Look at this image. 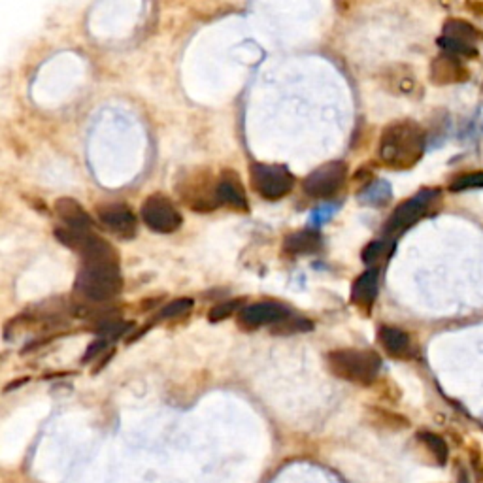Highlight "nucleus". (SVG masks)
<instances>
[{
	"mask_svg": "<svg viewBox=\"0 0 483 483\" xmlns=\"http://www.w3.org/2000/svg\"><path fill=\"white\" fill-rule=\"evenodd\" d=\"M425 153V130L415 121H395L379 138V161L395 170H408L420 163Z\"/></svg>",
	"mask_w": 483,
	"mask_h": 483,
	"instance_id": "nucleus-1",
	"label": "nucleus"
},
{
	"mask_svg": "<svg viewBox=\"0 0 483 483\" xmlns=\"http://www.w3.org/2000/svg\"><path fill=\"white\" fill-rule=\"evenodd\" d=\"M123 289V276L117 255L99 257L81 261L76 279L74 291L86 302L100 304L117 297Z\"/></svg>",
	"mask_w": 483,
	"mask_h": 483,
	"instance_id": "nucleus-2",
	"label": "nucleus"
},
{
	"mask_svg": "<svg viewBox=\"0 0 483 483\" xmlns=\"http://www.w3.org/2000/svg\"><path fill=\"white\" fill-rule=\"evenodd\" d=\"M328 368L334 376L351 384L370 385L382 368V359L374 351L336 349L328 353Z\"/></svg>",
	"mask_w": 483,
	"mask_h": 483,
	"instance_id": "nucleus-3",
	"label": "nucleus"
},
{
	"mask_svg": "<svg viewBox=\"0 0 483 483\" xmlns=\"http://www.w3.org/2000/svg\"><path fill=\"white\" fill-rule=\"evenodd\" d=\"M249 178L255 193L266 200L284 199L295 187V176L284 164L253 163L249 168Z\"/></svg>",
	"mask_w": 483,
	"mask_h": 483,
	"instance_id": "nucleus-4",
	"label": "nucleus"
},
{
	"mask_svg": "<svg viewBox=\"0 0 483 483\" xmlns=\"http://www.w3.org/2000/svg\"><path fill=\"white\" fill-rule=\"evenodd\" d=\"M346 181H348V164L342 161H331L310 172L302 187L306 195L313 199H328L340 191Z\"/></svg>",
	"mask_w": 483,
	"mask_h": 483,
	"instance_id": "nucleus-5",
	"label": "nucleus"
},
{
	"mask_svg": "<svg viewBox=\"0 0 483 483\" xmlns=\"http://www.w3.org/2000/svg\"><path fill=\"white\" fill-rule=\"evenodd\" d=\"M438 197H440L438 189H423L417 195H413L412 199L398 204L389 221L385 223V233L387 235H398V233L412 227L413 223H417L431 210L433 202Z\"/></svg>",
	"mask_w": 483,
	"mask_h": 483,
	"instance_id": "nucleus-6",
	"label": "nucleus"
},
{
	"mask_svg": "<svg viewBox=\"0 0 483 483\" xmlns=\"http://www.w3.org/2000/svg\"><path fill=\"white\" fill-rule=\"evenodd\" d=\"M140 212H142L144 223L151 230L161 233V235L176 233L184 223V217H181L178 208L172 204L170 199H166L164 195H159V193L144 200Z\"/></svg>",
	"mask_w": 483,
	"mask_h": 483,
	"instance_id": "nucleus-7",
	"label": "nucleus"
},
{
	"mask_svg": "<svg viewBox=\"0 0 483 483\" xmlns=\"http://www.w3.org/2000/svg\"><path fill=\"white\" fill-rule=\"evenodd\" d=\"M99 219L102 223V227L110 230L112 235L123 240H130L135 238L138 233V221H136L135 212L123 204V202H108L102 206L97 208Z\"/></svg>",
	"mask_w": 483,
	"mask_h": 483,
	"instance_id": "nucleus-8",
	"label": "nucleus"
},
{
	"mask_svg": "<svg viewBox=\"0 0 483 483\" xmlns=\"http://www.w3.org/2000/svg\"><path fill=\"white\" fill-rule=\"evenodd\" d=\"M240 325L246 328H259L264 325H279L289 319V310L279 302H255L241 308L238 313Z\"/></svg>",
	"mask_w": 483,
	"mask_h": 483,
	"instance_id": "nucleus-9",
	"label": "nucleus"
},
{
	"mask_svg": "<svg viewBox=\"0 0 483 483\" xmlns=\"http://www.w3.org/2000/svg\"><path fill=\"white\" fill-rule=\"evenodd\" d=\"M469 78V70L464 68L461 59L451 53H442L431 64V79L436 86H451L461 83Z\"/></svg>",
	"mask_w": 483,
	"mask_h": 483,
	"instance_id": "nucleus-10",
	"label": "nucleus"
},
{
	"mask_svg": "<svg viewBox=\"0 0 483 483\" xmlns=\"http://www.w3.org/2000/svg\"><path fill=\"white\" fill-rule=\"evenodd\" d=\"M55 212L66 228L78 230V233H95V223L91 215L83 210L78 200L68 199V197L59 199L55 202Z\"/></svg>",
	"mask_w": 483,
	"mask_h": 483,
	"instance_id": "nucleus-11",
	"label": "nucleus"
},
{
	"mask_svg": "<svg viewBox=\"0 0 483 483\" xmlns=\"http://www.w3.org/2000/svg\"><path fill=\"white\" fill-rule=\"evenodd\" d=\"M215 200L221 206L236 208V210H248V199L241 187L240 179L235 172H225L217 184H215Z\"/></svg>",
	"mask_w": 483,
	"mask_h": 483,
	"instance_id": "nucleus-12",
	"label": "nucleus"
},
{
	"mask_svg": "<svg viewBox=\"0 0 483 483\" xmlns=\"http://www.w3.org/2000/svg\"><path fill=\"white\" fill-rule=\"evenodd\" d=\"M377 285H379V272H377V268H368L366 272H362L361 276L355 279L353 289H351L353 304L362 306V308H370L377 297Z\"/></svg>",
	"mask_w": 483,
	"mask_h": 483,
	"instance_id": "nucleus-13",
	"label": "nucleus"
},
{
	"mask_svg": "<svg viewBox=\"0 0 483 483\" xmlns=\"http://www.w3.org/2000/svg\"><path fill=\"white\" fill-rule=\"evenodd\" d=\"M377 340L382 344V348L391 357L404 359V357H410V353H412V340H410V336L397 327H379Z\"/></svg>",
	"mask_w": 483,
	"mask_h": 483,
	"instance_id": "nucleus-14",
	"label": "nucleus"
},
{
	"mask_svg": "<svg viewBox=\"0 0 483 483\" xmlns=\"http://www.w3.org/2000/svg\"><path fill=\"white\" fill-rule=\"evenodd\" d=\"M321 235L313 228H304L285 238L284 249L291 255H310L321 249Z\"/></svg>",
	"mask_w": 483,
	"mask_h": 483,
	"instance_id": "nucleus-15",
	"label": "nucleus"
},
{
	"mask_svg": "<svg viewBox=\"0 0 483 483\" xmlns=\"http://www.w3.org/2000/svg\"><path fill=\"white\" fill-rule=\"evenodd\" d=\"M444 36L459 40L462 43H469V46H474V48H476V43L480 40H483V34L476 27H472L470 23L461 21V19H449V21L444 23Z\"/></svg>",
	"mask_w": 483,
	"mask_h": 483,
	"instance_id": "nucleus-16",
	"label": "nucleus"
},
{
	"mask_svg": "<svg viewBox=\"0 0 483 483\" xmlns=\"http://www.w3.org/2000/svg\"><path fill=\"white\" fill-rule=\"evenodd\" d=\"M391 199V187L387 181H374L372 185H368L364 193L361 195L362 202L366 204H374V206H382L387 200Z\"/></svg>",
	"mask_w": 483,
	"mask_h": 483,
	"instance_id": "nucleus-17",
	"label": "nucleus"
},
{
	"mask_svg": "<svg viewBox=\"0 0 483 483\" xmlns=\"http://www.w3.org/2000/svg\"><path fill=\"white\" fill-rule=\"evenodd\" d=\"M438 46L446 50V53H451V55H457V57H474L477 55V50L474 46H469V43H462L459 40H453V38H448V36H442L438 38Z\"/></svg>",
	"mask_w": 483,
	"mask_h": 483,
	"instance_id": "nucleus-18",
	"label": "nucleus"
},
{
	"mask_svg": "<svg viewBox=\"0 0 483 483\" xmlns=\"http://www.w3.org/2000/svg\"><path fill=\"white\" fill-rule=\"evenodd\" d=\"M193 308L191 299H178L172 300L168 304L164 306L163 312L159 313V319H174V317H181L185 313H189V310Z\"/></svg>",
	"mask_w": 483,
	"mask_h": 483,
	"instance_id": "nucleus-19",
	"label": "nucleus"
},
{
	"mask_svg": "<svg viewBox=\"0 0 483 483\" xmlns=\"http://www.w3.org/2000/svg\"><path fill=\"white\" fill-rule=\"evenodd\" d=\"M420 438L425 442L426 446H428V449L436 455V459H438L440 464H444V462L448 461V446H446V442L442 440L440 436H436V434L433 433H421Z\"/></svg>",
	"mask_w": 483,
	"mask_h": 483,
	"instance_id": "nucleus-20",
	"label": "nucleus"
},
{
	"mask_svg": "<svg viewBox=\"0 0 483 483\" xmlns=\"http://www.w3.org/2000/svg\"><path fill=\"white\" fill-rule=\"evenodd\" d=\"M474 187H483V172H474V174H464L457 178L449 185L451 191H464V189H474Z\"/></svg>",
	"mask_w": 483,
	"mask_h": 483,
	"instance_id": "nucleus-21",
	"label": "nucleus"
},
{
	"mask_svg": "<svg viewBox=\"0 0 483 483\" xmlns=\"http://www.w3.org/2000/svg\"><path fill=\"white\" fill-rule=\"evenodd\" d=\"M238 302H240V300H228V302L215 304L212 310H210V313H208V319L212 321V323L227 319V317H230V315L235 313V310L238 308Z\"/></svg>",
	"mask_w": 483,
	"mask_h": 483,
	"instance_id": "nucleus-22",
	"label": "nucleus"
},
{
	"mask_svg": "<svg viewBox=\"0 0 483 483\" xmlns=\"http://www.w3.org/2000/svg\"><path fill=\"white\" fill-rule=\"evenodd\" d=\"M385 251H387L385 241H382V240L370 241L368 246L362 249V261H364L366 264L377 263V261H379V259L385 255Z\"/></svg>",
	"mask_w": 483,
	"mask_h": 483,
	"instance_id": "nucleus-23",
	"label": "nucleus"
},
{
	"mask_svg": "<svg viewBox=\"0 0 483 483\" xmlns=\"http://www.w3.org/2000/svg\"><path fill=\"white\" fill-rule=\"evenodd\" d=\"M106 346H108L106 338H99V340H97V342H92L91 346L87 348L86 355H83V362H87V361H89V359H95V357L99 355L100 351L106 348Z\"/></svg>",
	"mask_w": 483,
	"mask_h": 483,
	"instance_id": "nucleus-24",
	"label": "nucleus"
}]
</instances>
